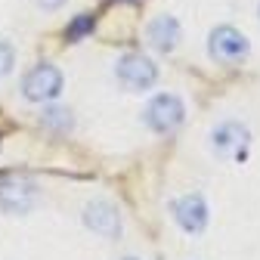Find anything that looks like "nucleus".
Instances as JSON below:
<instances>
[{
	"label": "nucleus",
	"mask_w": 260,
	"mask_h": 260,
	"mask_svg": "<svg viewBox=\"0 0 260 260\" xmlns=\"http://www.w3.org/2000/svg\"><path fill=\"white\" fill-rule=\"evenodd\" d=\"M183 118H186V109L180 103V96H174V93H158L143 112L146 127L155 130V134H174L183 124Z\"/></svg>",
	"instance_id": "2"
},
{
	"label": "nucleus",
	"mask_w": 260,
	"mask_h": 260,
	"mask_svg": "<svg viewBox=\"0 0 260 260\" xmlns=\"http://www.w3.org/2000/svg\"><path fill=\"white\" fill-rule=\"evenodd\" d=\"M171 214L177 220L180 230L186 233H202L208 226V205L199 192H189V195H180V199H174L171 205Z\"/></svg>",
	"instance_id": "6"
},
{
	"label": "nucleus",
	"mask_w": 260,
	"mask_h": 260,
	"mask_svg": "<svg viewBox=\"0 0 260 260\" xmlns=\"http://www.w3.org/2000/svg\"><path fill=\"white\" fill-rule=\"evenodd\" d=\"M38 199H41L38 186L25 177H10L0 183V208L7 214H28L38 205Z\"/></svg>",
	"instance_id": "4"
},
{
	"label": "nucleus",
	"mask_w": 260,
	"mask_h": 260,
	"mask_svg": "<svg viewBox=\"0 0 260 260\" xmlns=\"http://www.w3.org/2000/svg\"><path fill=\"white\" fill-rule=\"evenodd\" d=\"M211 56L220 59V62H239L248 56V38L242 31L230 28V25H220L211 31V44H208Z\"/></svg>",
	"instance_id": "7"
},
{
	"label": "nucleus",
	"mask_w": 260,
	"mask_h": 260,
	"mask_svg": "<svg viewBox=\"0 0 260 260\" xmlns=\"http://www.w3.org/2000/svg\"><path fill=\"white\" fill-rule=\"evenodd\" d=\"M248 146H251V130L242 121H223V124L214 127V134H211L214 155L226 158V161H245Z\"/></svg>",
	"instance_id": "1"
},
{
	"label": "nucleus",
	"mask_w": 260,
	"mask_h": 260,
	"mask_svg": "<svg viewBox=\"0 0 260 260\" xmlns=\"http://www.w3.org/2000/svg\"><path fill=\"white\" fill-rule=\"evenodd\" d=\"M118 81L127 87V90H149L155 81H158V69H155V62L140 56V53H130L118 62Z\"/></svg>",
	"instance_id": "5"
},
{
	"label": "nucleus",
	"mask_w": 260,
	"mask_h": 260,
	"mask_svg": "<svg viewBox=\"0 0 260 260\" xmlns=\"http://www.w3.org/2000/svg\"><path fill=\"white\" fill-rule=\"evenodd\" d=\"M149 44L158 50V53H171L180 41V22L174 16H158L152 25H149Z\"/></svg>",
	"instance_id": "9"
},
{
	"label": "nucleus",
	"mask_w": 260,
	"mask_h": 260,
	"mask_svg": "<svg viewBox=\"0 0 260 260\" xmlns=\"http://www.w3.org/2000/svg\"><path fill=\"white\" fill-rule=\"evenodd\" d=\"M93 31V16H87V13H81L72 25H69V31H65V38L69 41H81L84 35H90Z\"/></svg>",
	"instance_id": "10"
},
{
	"label": "nucleus",
	"mask_w": 260,
	"mask_h": 260,
	"mask_svg": "<svg viewBox=\"0 0 260 260\" xmlns=\"http://www.w3.org/2000/svg\"><path fill=\"white\" fill-rule=\"evenodd\" d=\"M13 62H16V50H13V44H10V41H0V78L10 75Z\"/></svg>",
	"instance_id": "12"
},
{
	"label": "nucleus",
	"mask_w": 260,
	"mask_h": 260,
	"mask_svg": "<svg viewBox=\"0 0 260 260\" xmlns=\"http://www.w3.org/2000/svg\"><path fill=\"white\" fill-rule=\"evenodd\" d=\"M38 4H41L44 10H59V7L65 4V0H38Z\"/></svg>",
	"instance_id": "13"
},
{
	"label": "nucleus",
	"mask_w": 260,
	"mask_h": 260,
	"mask_svg": "<svg viewBox=\"0 0 260 260\" xmlns=\"http://www.w3.org/2000/svg\"><path fill=\"white\" fill-rule=\"evenodd\" d=\"M44 124L47 127H56V130H69L72 127V112L69 109H50L44 115Z\"/></svg>",
	"instance_id": "11"
},
{
	"label": "nucleus",
	"mask_w": 260,
	"mask_h": 260,
	"mask_svg": "<svg viewBox=\"0 0 260 260\" xmlns=\"http://www.w3.org/2000/svg\"><path fill=\"white\" fill-rule=\"evenodd\" d=\"M124 260H137V257H124Z\"/></svg>",
	"instance_id": "14"
},
{
	"label": "nucleus",
	"mask_w": 260,
	"mask_h": 260,
	"mask_svg": "<svg viewBox=\"0 0 260 260\" xmlns=\"http://www.w3.org/2000/svg\"><path fill=\"white\" fill-rule=\"evenodd\" d=\"M84 223L90 226L96 236H103V239H118V233H121V214L106 199H93L84 208Z\"/></svg>",
	"instance_id": "8"
},
{
	"label": "nucleus",
	"mask_w": 260,
	"mask_h": 260,
	"mask_svg": "<svg viewBox=\"0 0 260 260\" xmlns=\"http://www.w3.org/2000/svg\"><path fill=\"white\" fill-rule=\"evenodd\" d=\"M59 90H62V72L56 65H47V62H41L38 69H31L22 81V96L28 103H50L59 96Z\"/></svg>",
	"instance_id": "3"
}]
</instances>
